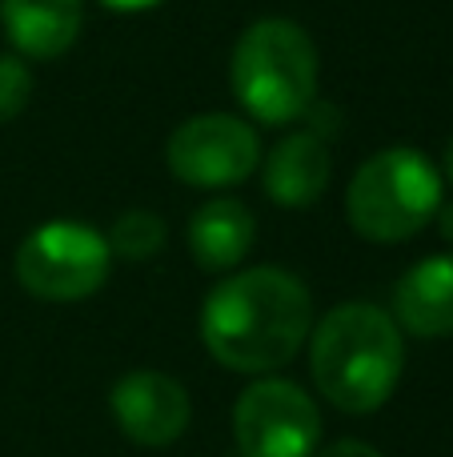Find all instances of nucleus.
<instances>
[{
    "label": "nucleus",
    "instance_id": "nucleus-5",
    "mask_svg": "<svg viewBox=\"0 0 453 457\" xmlns=\"http://www.w3.org/2000/svg\"><path fill=\"white\" fill-rule=\"evenodd\" d=\"M112 253L104 233L85 221H48L16 249V281L24 293L53 305L85 301L109 281Z\"/></svg>",
    "mask_w": 453,
    "mask_h": 457
},
{
    "label": "nucleus",
    "instance_id": "nucleus-1",
    "mask_svg": "<svg viewBox=\"0 0 453 457\" xmlns=\"http://www.w3.org/2000/svg\"><path fill=\"white\" fill-rule=\"evenodd\" d=\"M313 333V297L301 277L257 265L225 277L201 305V341L233 373H273L289 365Z\"/></svg>",
    "mask_w": 453,
    "mask_h": 457
},
{
    "label": "nucleus",
    "instance_id": "nucleus-11",
    "mask_svg": "<svg viewBox=\"0 0 453 457\" xmlns=\"http://www.w3.org/2000/svg\"><path fill=\"white\" fill-rule=\"evenodd\" d=\"M329 173H334L329 145L317 133L301 129V133H289L285 141L273 145V153L265 157L261 181L273 205L305 209L329 189Z\"/></svg>",
    "mask_w": 453,
    "mask_h": 457
},
{
    "label": "nucleus",
    "instance_id": "nucleus-10",
    "mask_svg": "<svg viewBox=\"0 0 453 457\" xmlns=\"http://www.w3.org/2000/svg\"><path fill=\"white\" fill-rule=\"evenodd\" d=\"M393 321L414 337L453 333V253H433L401 273L393 289Z\"/></svg>",
    "mask_w": 453,
    "mask_h": 457
},
{
    "label": "nucleus",
    "instance_id": "nucleus-15",
    "mask_svg": "<svg viewBox=\"0 0 453 457\" xmlns=\"http://www.w3.org/2000/svg\"><path fill=\"white\" fill-rule=\"evenodd\" d=\"M313 457H382V453H377L369 442H353V437H345V442L325 445V450H317Z\"/></svg>",
    "mask_w": 453,
    "mask_h": 457
},
{
    "label": "nucleus",
    "instance_id": "nucleus-2",
    "mask_svg": "<svg viewBox=\"0 0 453 457\" xmlns=\"http://www.w3.org/2000/svg\"><path fill=\"white\" fill-rule=\"evenodd\" d=\"M406 370V341L382 305L345 301L309 333V373L317 394L342 413H374L393 397Z\"/></svg>",
    "mask_w": 453,
    "mask_h": 457
},
{
    "label": "nucleus",
    "instance_id": "nucleus-14",
    "mask_svg": "<svg viewBox=\"0 0 453 457\" xmlns=\"http://www.w3.org/2000/svg\"><path fill=\"white\" fill-rule=\"evenodd\" d=\"M32 101V72L21 56H0V125L16 120Z\"/></svg>",
    "mask_w": 453,
    "mask_h": 457
},
{
    "label": "nucleus",
    "instance_id": "nucleus-8",
    "mask_svg": "<svg viewBox=\"0 0 453 457\" xmlns=\"http://www.w3.org/2000/svg\"><path fill=\"white\" fill-rule=\"evenodd\" d=\"M109 405H112V418H117L120 434L128 442L144 445V450L173 445L189 429V418H193V402L185 394V386L157 370L125 373L112 386Z\"/></svg>",
    "mask_w": 453,
    "mask_h": 457
},
{
    "label": "nucleus",
    "instance_id": "nucleus-16",
    "mask_svg": "<svg viewBox=\"0 0 453 457\" xmlns=\"http://www.w3.org/2000/svg\"><path fill=\"white\" fill-rule=\"evenodd\" d=\"M104 8H112V12H144V8L161 4V0H101Z\"/></svg>",
    "mask_w": 453,
    "mask_h": 457
},
{
    "label": "nucleus",
    "instance_id": "nucleus-6",
    "mask_svg": "<svg viewBox=\"0 0 453 457\" xmlns=\"http://www.w3.org/2000/svg\"><path fill=\"white\" fill-rule=\"evenodd\" d=\"M241 457H313L321 445V410L297 381L261 378L233 405Z\"/></svg>",
    "mask_w": 453,
    "mask_h": 457
},
{
    "label": "nucleus",
    "instance_id": "nucleus-4",
    "mask_svg": "<svg viewBox=\"0 0 453 457\" xmlns=\"http://www.w3.org/2000/svg\"><path fill=\"white\" fill-rule=\"evenodd\" d=\"M441 209V173L417 149H382L358 165L345 189V217L358 237L398 245L417 237Z\"/></svg>",
    "mask_w": 453,
    "mask_h": 457
},
{
    "label": "nucleus",
    "instance_id": "nucleus-18",
    "mask_svg": "<svg viewBox=\"0 0 453 457\" xmlns=\"http://www.w3.org/2000/svg\"><path fill=\"white\" fill-rule=\"evenodd\" d=\"M446 177H449V181H453V141L446 145Z\"/></svg>",
    "mask_w": 453,
    "mask_h": 457
},
{
    "label": "nucleus",
    "instance_id": "nucleus-7",
    "mask_svg": "<svg viewBox=\"0 0 453 457\" xmlns=\"http://www.w3.org/2000/svg\"><path fill=\"white\" fill-rule=\"evenodd\" d=\"M165 161L189 189H229L257 173L261 141L249 120L229 112H201L169 133Z\"/></svg>",
    "mask_w": 453,
    "mask_h": 457
},
{
    "label": "nucleus",
    "instance_id": "nucleus-12",
    "mask_svg": "<svg viewBox=\"0 0 453 457\" xmlns=\"http://www.w3.org/2000/svg\"><path fill=\"white\" fill-rule=\"evenodd\" d=\"M257 241V221L237 197H213L189 217V253L201 269L225 273L249 257Z\"/></svg>",
    "mask_w": 453,
    "mask_h": 457
},
{
    "label": "nucleus",
    "instance_id": "nucleus-13",
    "mask_svg": "<svg viewBox=\"0 0 453 457\" xmlns=\"http://www.w3.org/2000/svg\"><path fill=\"white\" fill-rule=\"evenodd\" d=\"M169 228L157 213L149 209H125V213L112 221V228L104 233L109 241V253L120 261H152L161 249H165Z\"/></svg>",
    "mask_w": 453,
    "mask_h": 457
},
{
    "label": "nucleus",
    "instance_id": "nucleus-9",
    "mask_svg": "<svg viewBox=\"0 0 453 457\" xmlns=\"http://www.w3.org/2000/svg\"><path fill=\"white\" fill-rule=\"evenodd\" d=\"M80 0H0V29L21 61H56L80 37Z\"/></svg>",
    "mask_w": 453,
    "mask_h": 457
},
{
    "label": "nucleus",
    "instance_id": "nucleus-3",
    "mask_svg": "<svg viewBox=\"0 0 453 457\" xmlns=\"http://www.w3.org/2000/svg\"><path fill=\"white\" fill-rule=\"evenodd\" d=\"M229 85L257 125H293L317 101V48L285 16L253 21L233 45Z\"/></svg>",
    "mask_w": 453,
    "mask_h": 457
},
{
    "label": "nucleus",
    "instance_id": "nucleus-17",
    "mask_svg": "<svg viewBox=\"0 0 453 457\" xmlns=\"http://www.w3.org/2000/svg\"><path fill=\"white\" fill-rule=\"evenodd\" d=\"M438 233L453 245V201H449V205H441V209H438Z\"/></svg>",
    "mask_w": 453,
    "mask_h": 457
}]
</instances>
